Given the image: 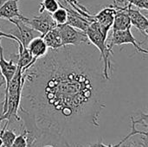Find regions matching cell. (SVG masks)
Masks as SVG:
<instances>
[{"instance_id":"obj_1","label":"cell","mask_w":148,"mask_h":147,"mask_svg":"<svg viewBox=\"0 0 148 147\" xmlns=\"http://www.w3.org/2000/svg\"><path fill=\"white\" fill-rule=\"evenodd\" d=\"M91 44L48 49L22 72L19 116L40 130L64 135L75 128L99 127L106 107L107 81L99 50Z\"/></svg>"},{"instance_id":"obj_2","label":"cell","mask_w":148,"mask_h":147,"mask_svg":"<svg viewBox=\"0 0 148 147\" xmlns=\"http://www.w3.org/2000/svg\"><path fill=\"white\" fill-rule=\"evenodd\" d=\"M85 33L90 43L95 45L101 54V57L103 62L102 74L104 79L106 81H110L109 72H111L112 69V62L110 60V55H113V50L110 49L108 46V42H107L108 36L102 34L100 25L95 20H94L89 24Z\"/></svg>"},{"instance_id":"obj_3","label":"cell","mask_w":148,"mask_h":147,"mask_svg":"<svg viewBox=\"0 0 148 147\" xmlns=\"http://www.w3.org/2000/svg\"><path fill=\"white\" fill-rule=\"evenodd\" d=\"M24 126L33 133V140L29 147H72L66 137L59 133L40 130L29 120L22 119Z\"/></svg>"},{"instance_id":"obj_4","label":"cell","mask_w":148,"mask_h":147,"mask_svg":"<svg viewBox=\"0 0 148 147\" xmlns=\"http://www.w3.org/2000/svg\"><path fill=\"white\" fill-rule=\"evenodd\" d=\"M56 29L60 34L62 43L63 46L91 44L85 32L79 30L68 23L57 24Z\"/></svg>"},{"instance_id":"obj_5","label":"cell","mask_w":148,"mask_h":147,"mask_svg":"<svg viewBox=\"0 0 148 147\" xmlns=\"http://www.w3.org/2000/svg\"><path fill=\"white\" fill-rule=\"evenodd\" d=\"M147 118L148 115L147 113H144L141 115V117L138 120H136L134 116H131V130H130V133L125 136L124 138L121 139V140L117 143V144H114V145H106L103 143V139L102 138H101L97 142L95 143H89L87 146L82 145V144H79V143H75L73 146L74 147H119L121 143L123 141H125L127 139L130 138V137H134V136H137V135H140V136H147V131L145 130V131H140L136 128V126L137 125H143L146 128H147Z\"/></svg>"},{"instance_id":"obj_6","label":"cell","mask_w":148,"mask_h":147,"mask_svg":"<svg viewBox=\"0 0 148 147\" xmlns=\"http://www.w3.org/2000/svg\"><path fill=\"white\" fill-rule=\"evenodd\" d=\"M38 13V15L34 16L32 18H27L24 23L29 25L34 30L40 33V36L42 37L49 30L56 28L57 24L54 21L51 13L46 10Z\"/></svg>"},{"instance_id":"obj_7","label":"cell","mask_w":148,"mask_h":147,"mask_svg":"<svg viewBox=\"0 0 148 147\" xmlns=\"http://www.w3.org/2000/svg\"><path fill=\"white\" fill-rule=\"evenodd\" d=\"M108 46L110 49L113 50V47L114 45H122V44H132L137 52L148 54V50L143 49L140 46V42H139L135 37L133 36L131 28H128L125 30H118L113 31L112 36L108 41Z\"/></svg>"},{"instance_id":"obj_8","label":"cell","mask_w":148,"mask_h":147,"mask_svg":"<svg viewBox=\"0 0 148 147\" xmlns=\"http://www.w3.org/2000/svg\"><path fill=\"white\" fill-rule=\"evenodd\" d=\"M9 22L13 23L16 28V31H13L10 34L15 36L26 49L28 44L32 39H34L36 36H38L37 31L34 30L32 28H30L29 25H27L26 23H24L23 21L19 19H10L9 20Z\"/></svg>"},{"instance_id":"obj_9","label":"cell","mask_w":148,"mask_h":147,"mask_svg":"<svg viewBox=\"0 0 148 147\" xmlns=\"http://www.w3.org/2000/svg\"><path fill=\"white\" fill-rule=\"evenodd\" d=\"M123 10H126L127 13L131 24L136 27L147 38L148 36V20L147 18L140 11L139 9H134L130 3H126L125 6H121Z\"/></svg>"},{"instance_id":"obj_10","label":"cell","mask_w":148,"mask_h":147,"mask_svg":"<svg viewBox=\"0 0 148 147\" xmlns=\"http://www.w3.org/2000/svg\"><path fill=\"white\" fill-rule=\"evenodd\" d=\"M2 37L0 36V72L3 76V79L4 80V97L7 94L8 86L12 79L13 75H15L16 71V64H15V62L13 60L7 61L3 57V49L1 43ZM4 100V99H3Z\"/></svg>"},{"instance_id":"obj_11","label":"cell","mask_w":148,"mask_h":147,"mask_svg":"<svg viewBox=\"0 0 148 147\" xmlns=\"http://www.w3.org/2000/svg\"><path fill=\"white\" fill-rule=\"evenodd\" d=\"M115 13L116 10L110 5L109 7L103 8L99 13L93 16L94 19L99 23L102 34L106 36H108V31L112 28Z\"/></svg>"},{"instance_id":"obj_12","label":"cell","mask_w":148,"mask_h":147,"mask_svg":"<svg viewBox=\"0 0 148 147\" xmlns=\"http://www.w3.org/2000/svg\"><path fill=\"white\" fill-rule=\"evenodd\" d=\"M62 6L68 11V18H67L66 23L69 24L70 26H72V27H74V28H75V29H77L79 30L86 32V30L88 29L89 24L93 21L89 20V19L86 18L85 16H83L82 15H81L78 11H76L75 9H73L68 3H67L66 6L65 5H62Z\"/></svg>"},{"instance_id":"obj_13","label":"cell","mask_w":148,"mask_h":147,"mask_svg":"<svg viewBox=\"0 0 148 147\" xmlns=\"http://www.w3.org/2000/svg\"><path fill=\"white\" fill-rule=\"evenodd\" d=\"M18 1L19 0H6L0 8V18L8 21L10 19H19L24 23L28 17L21 14L18 8Z\"/></svg>"},{"instance_id":"obj_14","label":"cell","mask_w":148,"mask_h":147,"mask_svg":"<svg viewBox=\"0 0 148 147\" xmlns=\"http://www.w3.org/2000/svg\"><path fill=\"white\" fill-rule=\"evenodd\" d=\"M115 10L116 13L114 15V23L112 25L113 31H118V30H125L128 28H131V21L130 18L126 12L125 10L122 9V7L119 4H116L114 3L112 5Z\"/></svg>"},{"instance_id":"obj_15","label":"cell","mask_w":148,"mask_h":147,"mask_svg":"<svg viewBox=\"0 0 148 147\" xmlns=\"http://www.w3.org/2000/svg\"><path fill=\"white\" fill-rule=\"evenodd\" d=\"M27 49L29 50L32 58L36 60L45 55L49 49L45 44L42 37L36 36L29 42V43L27 46Z\"/></svg>"},{"instance_id":"obj_16","label":"cell","mask_w":148,"mask_h":147,"mask_svg":"<svg viewBox=\"0 0 148 147\" xmlns=\"http://www.w3.org/2000/svg\"><path fill=\"white\" fill-rule=\"evenodd\" d=\"M42 39H43L45 44L47 45L48 49H59L63 46L62 43V39H61L60 34H59L56 27L49 30L42 36Z\"/></svg>"},{"instance_id":"obj_17","label":"cell","mask_w":148,"mask_h":147,"mask_svg":"<svg viewBox=\"0 0 148 147\" xmlns=\"http://www.w3.org/2000/svg\"><path fill=\"white\" fill-rule=\"evenodd\" d=\"M51 16L54 21L56 23V24H63V23H66L67 22L68 11L62 6V4L59 2V8L56 10H55L53 13H51Z\"/></svg>"},{"instance_id":"obj_18","label":"cell","mask_w":148,"mask_h":147,"mask_svg":"<svg viewBox=\"0 0 148 147\" xmlns=\"http://www.w3.org/2000/svg\"><path fill=\"white\" fill-rule=\"evenodd\" d=\"M133 138L127 139L119 147H147V136H142L140 141H136Z\"/></svg>"},{"instance_id":"obj_19","label":"cell","mask_w":148,"mask_h":147,"mask_svg":"<svg viewBox=\"0 0 148 147\" xmlns=\"http://www.w3.org/2000/svg\"><path fill=\"white\" fill-rule=\"evenodd\" d=\"M59 8V2L57 0H42L40 4V9L38 12H42L46 10L49 13H53Z\"/></svg>"},{"instance_id":"obj_20","label":"cell","mask_w":148,"mask_h":147,"mask_svg":"<svg viewBox=\"0 0 148 147\" xmlns=\"http://www.w3.org/2000/svg\"><path fill=\"white\" fill-rule=\"evenodd\" d=\"M116 2H122L130 3L132 6L137 7L139 10H147L148 9V0H115Z\"/></svg>"},{"instance_id":"obj_21","label":"cell","mask_w":148,"mask_h":147,"mask_svg":"<svg viewBox=\"0 0 148 147\" xmlns=\"http://www.w3.org/2000/svg\"><path fill=\"white\" fill-rule=\"evenodd\" d=\"M70 1H71V2H72V3H73L75 5H76L78 8H80L82 10H83L84 12H87V13H88V9H87V8H85L84 6H82V4H80V3L77 2V0H70ZM88 14H89V13H88Z\"/></svg>"},{"instance_id":"obj_22","label":"cell","mask_w":148,"mask_h":147,"mask_svg":"<svg viewBox=\"0 0 148 147\" xmlns=\"http://www.w3.org/2000/svg\"><path fill=\"white\" fill-rule=\"evenodd\" d=\"M2 87H3V81L0 80V88ZM3 99H4V92H1V90H0V102L2 103V105L3 102Z\"/></svg>"},{"instance_id":"obj_23","label":"cell","mask_w":148,"mask_h":147,"mask_svg":"<svg viewBox=\"0 0 148 147\" xmlns=\"http://www.w3.org/2000/svg\"><path fill=\"white\" fill-rule=\"evenodd\" d=\"M5 1H6V0H0V8H1V6L3 4V3H4Z\"/></svg>"}]
</instances>
